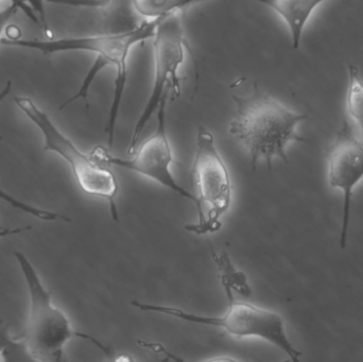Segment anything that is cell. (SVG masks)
Listing matches in <instances>:
<instances>
[{
    "instance_id": "ffe728a7",
    "label": "cell",
    "mask_w": 363,
    "mask_h": 362,
    "mask_svg": "<svg viewBox=\"0 0 363 362\" xmlns=\"http://www.w3.org/2000/svg\"><path fill=\"white\" fill-rule=\"evenodd\" d=\"M115 361L121 362V361H132L131 357L129 356H119L117 358H114Z\"/></svg>"
},
{
    "instance_id": "2e32d148",
    "label": "cell",
    "mask_w": 363,
    "mask_h": 362,
    "mask_svg": "<svg viewBox=\"0 0 363 362\" xmlns=\"http://www.w3.org/2000/svg\"><path fill=\"white\" fill-rule=\"evenodd\" d=\"M0 200L6 202V204L19 212L25 213L38 220L45 221V222H52V221H67L69 222L70 219L60 213L53 212V210H45V208H38V206L32 205L27 202L21 201L17 199L14 196L10 195L8 191L0 188Z\"/></svg>"
},
{
    "instance_id": "5bb4252c",
    "label": "cell",
    "mask_w": 363,
    "mask_h": 362,
    "mask_svg": "<svg viewBox=\"0 0 363 362\" xmlns=\"http://www.w3.org/2000/svg\"><path fill=\"white\" fill-rule=\"evenodd\" d=\"M204 1L209 0H134L133 6L143 21H155Z\"/></svg>"
},
{
    "instance_id": "ba28073f",
    "label": "cell",
    "mask_w": 363,
    "mask_h": 362,
    "mask_svg": "<svg viewBox=\"0 0 363 362\" xmlns=\"http://www.w3.org/2000/svg\"><path fill=\"white\" fill-rule=\"evenodd\" d=\"M167 102L164 101L155 113L157 125L155 133L140 145L138 152L133 153V157L125 159L113 157L102 146L96 147L89 154L101 165L117 166V167L136 172L140 176L151 179L162 186L166 187L196 204V199L194 193L186 191L177 182L170 169L172 164L174 163V152H172V144L167 133V120H166Z\"/></svg>"
},
{
    "instance_id": "8fae6325",
    "label": "cell",
    "mask_w": 363,
    "mask_h": 362,
    "mask_svg": "<svg viewBox=\"0 0 363 362\" xmlns=\"http://www.w3.org/2000/svg\"><path fill=\"white\" fill-rule=\"evenodd\" d=\"M277 13L287 26L294 49L300 47L303 33L318 6L330 0H256Z\"/></svg>"
},
{
    "instance_id": "6da1fadb",
    "label": "cell",
    "mask_w": 363,
    "mask_h": 362,
    "mask_svg": "<svg viewBox=\"0 0 363 362\" xmlns=\"http://www.w3.org/2000/svg\"><path fill=\"white\" fill-rule=\"evenodd\" d=\"M162 19V18H161ZM161 19L144 21L140 27L123 33H101L93 35L72 36L57 40H40L28 38H2L4 46L35 50L43 55H50L59 52H89L95 57L93 65L84 77L79 91L68 99L61 108L72 104L78 99H86L94 80L104 68L111 66L115 69L114 91L108 112L106 132L108 134V148L114 144L115 129L119 110L123 102L128 74H129V59L134 47L140 43L152 40L157 23Z\"/></svg>"
},
{
    "instance_id": "9a60e30c",
    "label": "cell",
    "mask_w": 363,
    "mask_h": 362,
    "mask_svg": "<svg viewBox=\"0 0 363 362\" xmlns=\"http://www.w3.org/2000/svg\"><path fill=\"white\" fill-rule=\"evenodd\" d=\"M0 361H33L23 339H16L10 335L6 321L0 320Z\"/></svg>"
},
{
    "instance_id": "ac0fdd59",
    "label": "cell",
    "mask_w": 363,
    "mask_h": 362,
    "mask_svg": "<svg viewBox=\"0 0 363 362\" xmlns=\"http://www.w3.org/2000/svg\"><path fill=\"white\" fill-rule=\"evenodd\" d=\"M31 227H1L0 225V239L2 238L12 237V236L21 235V234L26 233V232L30 231Z\"/></svg>"
},
{
    "instance_id": "8992f818",
    "label": "cell",
    "mask_w": 363,
    "mask_h": 362,
    "mask_svg": "<svg viewBox=\"0 0 363 362\" xmlns=\"http://www.w3.org/2000/svg\"><path fill=\"white\" fill-rule=\"evenodd\" d=\"M198 221L185 229L196 235L216 233L222 218L232 205L233 183L225 162L216 147L215 137L204 127L196 131V152L192 165Z\"/></svg>"
},
{
    "instance_id": "9c48e42d",
    "label": "cell",
    "mask_w": 363,
    "mask_h": 362,
    "mask_svg": "<svg viewBox=\"0 0 363 362\" xmlns=\"http://www.w3.org/2000/svg\"><path fill=\"white\" fill-rule=\"evenodd\" d=\"M328 182L343 191V219L341 249L347 244L353 189L363 178V140L356 133L349 119L343 121L334 142L328 150Z\"/></svg>"
},
{
    "instance_id": "7c38bea8",
    "label": "cell",
    "mask_w": 363,
    "mask_h": 362,
    "mask_svg": "<svg viewBox=\"0 0 363 362\" xmlns=\"http://www.w3.org/2000/svg\"><path fill=\"white\" fill-rule=\"evenodd\" d=\"M209 249H211V259L217 267L218 276L224 293L230 291V293H237L247 299L251 298L252 288L247 281V274L234 265L228 253L222 252L221 254H218L211 244H209Z\"/></svg>"
},
{
    "instance_id": "4fadbf2b",
    "label": "cell",
    "mask_w": 363,
    "mask_h": 362,
    "mask_svg": "<svg viewBox=\"0 0 363 362\" xmlns=\"http://www.w3.org/2000/svg\"><path fill=\"white\" fill-rule=\"evenodd\" d=\"M349 86L347 91V119L353 125L356 133L363 140V81L359 69L353 64L349 67Z\"/></svg>"
},
{
    "instance_id": "7a4b0ae2",
    "label": "cell",
    "mask_w": 363,
    "mask_h": 362,
    "mask_svg": "<svg viewBox=\"0 0 363 362\" xmlns=\"http://www.w3.org/2000/svg\"><path fill=\"white\" fill-rule=\"evenodd\" d=\"M235 101L236 112L230 123V134L249 153L252 168L255 169L264 159L271 170L275 157L288 163V145L305 142L298 134V127L306 115L266 94L235 98Z\"/></svg>"
},
{
    "instance_id": "30bf717a",
    "label": "cell",
    "mask_w": 363,
    "mask_h": 362,
    "mask_svg": "<svg viewBox=\"0 0 363 362\" xmlns=\"http://www.w3.org/2000/svg\"><path fill=\"white\" fill-rule=\"evenodd\" d=\"M51 4L68 6L93 8L99 13L98 32L123 33L136 29L143 19L134 10V0H46Z\"/></svg>"
},
{
    "instance_id": "d6986e66",
    "label": "cell",
    "mask_w": 363,
    "mask_h": 362,
    "mask_svg": "<svg viewBox=\"0 0 363 362\" xmlns=\"http://www.w3.org/2000/svg\"><path fill=\"white\" fill-rule=\"evenodd\" d=\"M0 1H4V0H0ZM6 1H10L11 4H16V6H18L19 10L23 11V12L25 13V14L27 15V16L29 17L34 23H36V25H38L42 28L40 19L36 16L35 13H34L33 10H31L27 4H23L21 0H6Z\"/></svg>"
},
{
    "instance_id": "e0dca14e",
    "label": "cell",
    "mask_w": 363,
    "mask_h": 362,
    "mask_svg": "<svg viewBox=\"0 0 363 362\" xmlns=\"http://www.w3.org/2000/svg\"><path fill=\"white\" fill-rule=\"evenodd\" d=\"M19 10L18 6L14 4H10L4 8H0V44H1V34L6 26L8 25L10 19L16 14L17 11Z\"/></svg>"
},
{
    "instance_id": "3957f363",
    "label": "cell",
    "mask_w": 363,
    "mask_h": 362,
    "mask_svg": "<svg viewBox=\"0 0 363 362\" xmlns=\"http://www.w3.org/2000/svg\"><path fill=\"white\" fill-rule=\"evenodd\" d=\"M14 257L25 281L29 300L23 339L33 361H61L66 344L74 338L91 342L110 356L112 354L110 346L93 336L72 329L66 315L53 304L50 291L45 286L38 270L27 255L21 251H15Z\"/></svg>"
},
{
    "instance_id": "277c9868",
    "label": "cell",
    "mask_w": 363,
    "mask_h": 362,
    "mask_svg": "<svg viewBox=\"0 0 363 362\" xmlns=\"http://www.w3.org/2000/svg\"><path fill=\"white\" fill-rule=\"evenodd\" d=\"M14 102L21 113L38 128L45 150L57 155L67 164L83 193L106 200L113 220L119 222L116 202L119 184L114 172L108 166L97 163L91 154L80 150L33 100L19 96L14 98Z\"/></svg>"
},
{
    "instance_id": "5b68a950",
    "label": "cell",
    "mask_w": 363,
    "mask_h": 362,
    "mask_svg": "<svg viewBox=\"0 0 363 362\" xmlns=\"http://www.w3.org/2000/svg\"><path fill=\"white\" fill-rule=\"evenodd\" d=\"M224 295L228 299V310L224 315L218 317L201 316L172 306L142 303L138 301H132L131 305L144 312L165 315L184 322L220 327L239 339L259 338L285 352L292 361H300L302 352L294 348L288 338L285 321L281 315L252 304L237 302L234 293L230 291Z\"/></svg>"
},
{
    "instance_id": "52a82bcc",
    "label": "cell",
    "mask_w": 363,
    "mask_h": 362,
    "mask_svg": "<svg viewBox=\"0 0 363 362\" xmlns=\"http://www.w3.org/2000/svg\"><path fill=\"white\" fill-rule=\"evenodd\" d=\"M186 48L183 12L174 13L162 18L152 38V85L146 106L130 140L129 154L135 152L143 131L160 106L181 95L180 70L185 62Z\"/></svg>"
}]
</instances>
